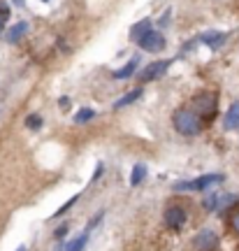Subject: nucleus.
Masks as SVG:
<instances>
[{
	"label": "nucleus",
	"instance_id": "nucleus-2",
	"mask_svg": "<svg viewBox=\"0 0 239 251\" xmlns=\"http://www.w3.org/2000/svg\"><path fill=\"white\" fill-rule=\"evenodd\" d=\"M223 181H225L223 175H202V177H197L193 181H177L174 191H207L214 184H223Z\"/></svg>",
	"mask_w": 239,
	"mask_h": 251
},
{
	"label": "nucleus",
	"instance_id": "nucleus-11",
	"mask_svg": "<svg viewBox=\"0 0 239 251\" xmlns=\"http://www.w3.org/2000/svg\"><path fill=\"white\" fill-rule=\"evenodd\" d=\"M26 33H28V21H19V24H14V26L5 33V40H7V42H19Z\"/></svg>",
	"mask_w": 239,
	"mask_h": 251
},
{
	"label": "nucleus",
	"instance_id": "nucleus-5",
	"mask_svg": "<svg viewBox=\"0 0 239 251\" xmlns=\"http://www.w3.org/2000/svg\"><path fill=\"white\" fill-rule=\"evenodd\" d=\"M169 65H172V61H169V58H163V61H153L151 65H146V68L140 72V79H142V81H153V79H158V77H163V75L167 72Z\"/></svg>",
	"mask_w": 239,
	"mask_h": 251
},
{
	"label": "nucleus",
	"instance_id": "nucleus-6",
	"mask_svg": "<svg viewBox=\"0 0 239 251\" xmlns=\"http://www.w3.org/2000/svg\"><path fill=\"white\" fill-rule=\"evenodd\" d=\"M186 209L184 207H177V205H172L165 209V224L169 226V228H174V230H179V228H184V224H186Z\"/></svg>",
	"mask_w": 239,
	"mask_h": 251
},
{
	"label": "nucleus",
	"instance_id": "nucleus-28",
	"mask_svg": "<svg viewBox=\"0 0 239 251\" xmlns=\"http://www.w3.org/2000/svg\"><path fill=\"white\" fill-rule=\"evenodd\" d=\"M45 2H47V0H45Z\"/></svg>",
	"mask_w": 239,
	"mask_h": 251
},
{
	"label": "nucleus",
	"instance_id": "nucleus-7",
	"mask_svg": "<svg viewBox=\"0 0 239 251\" xmlns=\"http://www.w3.org/2000/svg\"><path fill=\"white\" fill-rule=\"evenodd\" d=\"M195 247L200 251H214L218 247V235L214 233V230H209V228H204V230H200L197 237H195Z\"/></svg>",
	"mask_w": 239,
	"mask_h": 251
},
{
	"label": "nucleus",
	"instance_id": "nucleus-16",
	"mask_svg": "<svg viewBox=\"0 0 239 251\" xmlns=\"http://www.w3.org/2000/svg\"><path fill=\"white\" fill-rule=\"evenodd\" d=\"M86 242H89V230H86V233H81L79 237L70 240V242L65 244V251H81L84 247H86Z\"/></svg>",
	"mask_w": 239,
	"mask_h": 251
},
{
	"label": "nucleus",
	"instance_id": "nucleus-17",
	"mask_svg": "<svg viewBox=\"0 0 239 251\" xmlns=\"http://www.w3.org/2000/svg\"><path fill=\"white\" fill-rule=\"evenodd\" d=\"M93 117H96V112H93L91 107H81L79 112L74 114V121H77V124H89Z\"/></svg>",
	"mask_w": 239,
	"mask_h": 251
},
{
	"label": "nucleus",
	"instance_id": "nucleus-26",
	"mask_svg": "<svg viewBox=\"0 0 239 251\" xmlns=\"http://www.w3.org/2000/svg\"><path fill=\"white\" fill-rule=\"evenodd\" d=\"M17 251H28V249H26V247H19V249H17Z\"/></svg>",
	"mask_w": 239,
	"mask_h": 251
},
{
	"label": "nucleus",
	"instance_id": "nucleus-15",
	"mask_svg": "<svg viewBox=\"0 0 239 251\" xmlns=\"http://www.w3.org/2000/svg\"><path fill=\"white\" fill-rule=\"evenodd\" d=\"M144 177H146V165H144V163H137L133 168V172H130V186H140L144 181Z\"/></svg>",
	"mask_w": 239,
	"mask_h": 251
},
{
	"label": "nucleus",
	"instance_id": "nucleus-20",
	"mask_svg": "<svg viewBox=\"0 0 239 251\" xmlns=\"http://www.w3.org/2000/svg\"><path fill=\"white\" fill-rule=\"evenodd\" d=\"M9 19V7L5 0H0V30H2V26H5V21Z\"/></svg>",
	"mask_w": 239,
	"mask_h": 251
},
{
	"label": "nucleus",
	"instance_id": "nucleus-25",
	"mask_svg": "<svg viewBox=\"0 0 239 251\" xmlns=\"http://www.w3.org/2000/svg\"><path fill=\"white\" fill-rule=\"evenodd\" d=\"M58 105H61V107H68V105H70V100H68V98H61V100H58Z\"/></svg>",
	"mask_w": 239,
	"mask_h": 251
},
{
	"label": "nucleus",
	"instance_id": "nucleus-8",
	"mask_svg": "<svg viewBox=\"0 0 239 251\" xmlns=\"http://www.w3.org/2000/svg\"><path fill=\"white\" fill-rule=\"evenodd\" d=\"M197 42H202L204 47H209V49H221L225 42H228V35L225 33H218V30H207L202 35L197 37Z\"/></svg>",
	"mask_w": 239,
	"mask_h": 251
},
{
	"label": "nucleus",
	"instance_id": "nucleus-14",
	"mask_svg": "<svg viewBox=\"0 0 239 251\" xmlns=\"http://www.w3.org/2000/svg\"><path fill=\"white\" fill-rule=\"evenodd\" d=\"M142 93H144L142 89H135V91H130V93H125L123 98L116 100V102H114V109H123V107H128V105H133L135 100L142 98Z\"/></svg>",
	"mask_w": 239,
	"mask_h": 251
},
{
	"label": "nucleus",
	"instance_id": "nucleus-4",
	"mask_svg": "<svg viewBox=\"0 0 239 251\" xmlns=\"http://www.w3.org/2000/svg\"><path fill=\"white\" fill-rule=\"evenodd\" d=\"M140 45V49H144V51H151V54H158V51H163L165 49V37H163V33L160 30H153L151 28L149 33L137 42Z\"/></svg>",
	"mask_w": 239,
	"mask_h": 251
},
{
	"label": "nucleus",
	"instance_id": "nucleus-24",
	"mask_svg": "<svg viewBox=\"0 0 239 251\" xmlns=\"http://www.w3.org/2000/svg\"><path fill=\"white\" fill-rule=\"evenodd\" d=\"M232 228L239 233V214H235V219H232Z\"/></svg>",
	"mask_w": 239,
	"mask_h": 251
},
{
	"label": "nucleus",
	"instance_id": "nucleus-19",
	"mask_svg": "<svg viewBox=\"0 0 239 251\" xmlns=\"http://www.w3.org/2000/svg\"><path fill=\"white\" fill-rule=\"evenodd\" d=\"M77 200H79V196H72L70 200H68V202H65V205H63L61 209H58V212H53V214H51V219H58V216H61V214H65V212H68V209H70V207L74 205Z\"/></svg>",
	"mask_w": 239,
	"mask_h": 251
},
{
	"label": "nucleus",
	"instance_id": "nucleus-22",
	"mask_svg": "<svg viewBox=\"0 0 239 251\" xmlns=\"http://www.w3.org/2000/svg\"><path fill=\"white\" fill-rule=\"evenodd\" d=\"M68 230H70L68 226H61V228L56 230V237H58V240H61V237H65V235H68Z\"/></svg>",
	"mask_w": 239,
	"mask_h": 251
},
{
	"label": "nucleus",
	"instance_id": "nucleus-12",
	"mask_svg": "<svg viewBox=\"0 0 239 251\" xmlns=\"http://www.w3.org/2000/svg\"><path fill=\"white\" fill-rule=\"evenodd\" d=\"M149 30H151V19H142V21H137V24L130 28V37H133L135 42H140Z\"/></svg>",
	"mask_w": 239,
	"mask_h": 251
},
{
	"label": "nucleus",
	"instance_id": "nucleus-13",
	"mask_svg": "<svg viewBox=\"0 0 239 251\" xmlns=\"http://www.w3.org/2000/svg\"><path fill=\"white\" fill-rule=\"evenodd\" d=\"M225 128L228 130H235V128H239V102H232V107L228 109V114H225Z\"/></svg>",
	"mask_w": 239,
	"mask_h": 251
},
{
	"label": "nucleus",
	"instance_id": "nucleus-1",
	"mask_svg": "<svg viewBox=\"0 0 239 251\" xmlns=\"http://www.w3.org/2000/svg\"><path fill=\"white\" fill-rule=\"evenodd\" d=\"M174 128H177L181 135H186V137H193V135L200 133V117H197V112L193 109H179L177 114H174Z\"/></svg>",
	"mask_w": 239,
	"mask_h": 251
},
{
	"label": "nucleus",
	"instance_id": "nucleus-21",
	"mask_svg": "<svg viewBox=\"0 0 239 251\" xmlns=\"http://www.w3.org/2000/svg\"><path fill=\"white\" fill-rule=\"evenodd\" d=\"M169 17H172V12H165V14L160 17V21H158V24H160V26H163V28H165V26H169V24H167V21H169Z\"/></svg>",
	"mask_w": 239,
	"mask_h": 251
},
{
	"label": "nucleus",
	"instance_id": "nucleus-27",
	"mask_svg": "<svg viewBox=\"0 0 239 251\" xmlns=\"http://www.w3.org/2000/svg\"><path fill=\"white\" fill-rule=\"evenodd\" d=\"M14 2H17V5H24V0H14Z\"/></svg>",
	"mask_w": 239,
	"mask_h": 251
},
{
	"label": "nucleus",
	"instance_id": "nucleus-9",
	"mask_svg": "<svg viewBox=\"0 0 239 251\" xmlns=\"http://www.w3.org/2000/svg\"><path fill=\"white\" fill-rule=\"evenodd\" d=\"M197 107H200V114L204 119H209L212 121V114L216 112V98L214 96H202V98H197Z\"/></svg>",
	"mask_w": 239,
	"mask_h": 251
},
{
	"label": "nucleus",
	"instance_id": "nucleus-18",
	"mask_svg": "<svg viewBox=\"0 0 239 251\" xmlns=\"http://www.w3.org/2000/svg\"><path fill=\"white\" fill-rule=\"evenodd\" d=\"M42 124H45V119L40 117V114H30V117L26 119V126L30 128V130H40V128H42Z\"/></svg>",
	"mask_w": 239,
	"mask_h": 251
},
{
	"label": "nucleus",
	"instance_id": "nucleus-3",
	"mask_svg": "<svg viewBox=\"0 0 239 251\" xmlns=\"http://www.w3.org/2000/svg\"><path fill=\"white\" fill-rule=\"evenodd\" d=\"M237 202V196H232V193H209V196L204 198L202 207L207 212H216V209H223V207H230Z\"/></svg>",
	"mask_w": 239,
	"mask_h": 251
},
{
	"label": "nucleus",
	"instance_id": "nucleus-23",
	"mask_svg": "<svg viewBox=\"0 0 239 251\" xmlns=\"http://www.w3.org/2000/svg\"><path fill=\"white\" fill-rule=\"evenodd\" d=\"M100 175H102V163H97L96 175H93V181H97V179H100Z\"/></svg>",
	"mask_w": 239,
	"mask_h": 251
},
{
	"label": "nucleus",
	"instance_id": "nucleus-10",
	"mask_svg": "<svg viewBox=\"0 0 239 251\" xmlns=\"http://www.w3.org/2000/svg\"><path fill=\"white\" fill-rule=\"evenodd\" d=\"M137 68H140V56H133V58L125 63L121 70H116V72H114V79H128V77H133Z\"/></svg>",
	"mask_w": 239,
	"mask_h": 251
}]
</instances>
